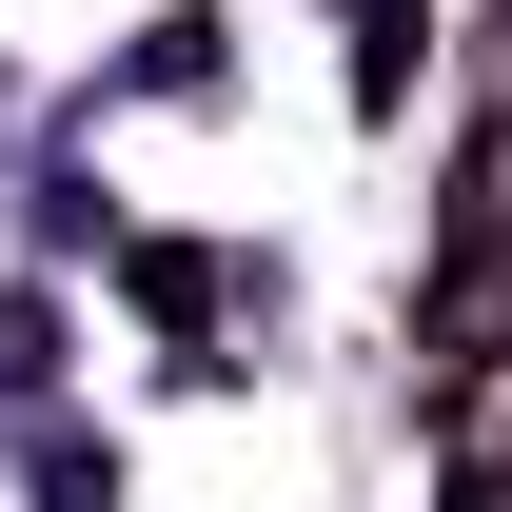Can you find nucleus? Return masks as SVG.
I'll return each mask as SVG.
<instances>
[{
    "mask_svg": "<svg viewBox=\"0 0 512 512\" xmlns=\"http://www.w3.org/2000/svg\"><path fill=\"white\" fill-rule=\"evenodd\" d=\"M434 355L473 375V355H512V237H453V276H434Z\"/></svg>",
    "mask_w": 512,
    "mask_h": 512,
    "instance_id": "f257e3e1",
    "label": "nucleus"
},
{
    "mask_svg": "<svg viewBox=\"0 0 512 512\" xmlns=\"http://www.w3.org/2000/svg\"><path fill=\"white\" fill-rule=\"evenodd\" d=\"M453 512H512V355L453 375Z\"/></svg>",
    "mask_w": 512,
    "mask_h": 512,
    "instance_id": "f03ea898",
    "label": "nucleus"
},
{
    "mask_svg": "<svg viewBox=\"0 0 512 512\" xmlns=\"http://www.w3.org/2000/svg\"><path fill=\"white\" fill-rule=\"evenodd\" d=\"M453 237H512V138H473V158H453Z\"/></svg>",
    "mask_w": 512,
    "mask_h": 512,
    "instance_id": "7ed1b4c3",
    "label": "nucleus"
},
{
    "mask_svg": "<svg viewBox=\"0 0 512 512\" xmlns=\"http://www.w3.org/2000/svg\"><path fill=\"white\" fill-rule=\"evenodd\" d=\"M493 99H512V20H493Z\"/></svg>",
    "mask_w": 512,
    "mask_h": 512,
    "instance_id": "20e7f679",
    "label": "nucleus"
}]
</instances>
